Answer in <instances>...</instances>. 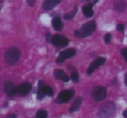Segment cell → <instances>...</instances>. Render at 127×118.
Wrapping results in <instances>:
<instances>
[{
    "mask_svg": "<svg viewBox=\"0 0 127 118\" xmlns=\"http://www.w3.org/2000/svg\"><path fill=\"white\" fill-rule=\"evenodd\" d=\"M125 7V4L123 2H118L115 4V9L119 10V11H123Z\"/></svg>",
    "mask_w": 127,
    "mask_h": 118,
    "instance_id": "obj_17",
    "label": "cell"
},
{
    "mask_svg": "<svg viewBox=\"0 0 127 118\" xmlns=\"http://www.w3.org/2000/svg\"><path fill=\"white\" fill-rule=\"evenodd\" d=\"M105 61H106V59L104 57H97V59H95V60L90 64V66H89L88 70H87V74L91 75L92 72H93L94 70L98 68L99 66L103 65V64L105 63Z\"/></svg>",
    "mask_w": 127,
    "mask_h": 118,
    "instance_id": "obj_7",
    "label": "cell"
},
{
    "mask_svg": "<svg viewBox=\"0 0 127 118\" xmlns=\"http://www.w3.org/2000/svg\"><path fill=\"white\" fill-rule=\"evenodd\" d=\"M74 95V90H65L61 91L58 94L56 99V102L58 103H64L70 101Z\"/></svg>",
    "mask_w": 127,
    "mask_h": 118,
    "instance_id": "obj_3",
    "label": "cell"
},
{
    "mask_svg": "<svg viewBox=\"0 0 127 118\" xmlns=\"http://www.w3.org/2000/svg\"><path fill=\"white\" fill-rule=\"evenodd\" d=\"M32 90V84L29 83H24L18 87V95L24 96L27 95Z\"/></svg>",
    "mask_w": 127,
    "mask_h": 118,
    "instance_id": "obj_9",
    "label": "cell"
},
{
    "mask_svg": "<svg viewBox=\"0 0 127 118\" xmlns=\"http://www.w3.org/2000/svg\"><path fill=\"white\" fill-rule=\"evenodd\" d=\"M7 118H16V116H15V115H13V114H11V115H9V116H7Z\"/></svg>",
    "mask_w": 127,
    "mask_h": 118,
    "instance_id": "obj_26",
    "label": "cell"
},
{
    "mask_svg": "<svg viewBox=\"0 0 127 118\" xmlns=\"http://www.w3.org/2000/svg\"><path fill=\"white\" fill-rule=\"evenodd\" d=\"M46 40H47V41H50V42L51 41V34H50V33H47V34H46Z\"/></svg>",
    "mask_w": 127,
    "mask_h": 118,
    "instance_id": "obj_25",
    "label": "cell"
},
{
    "mask_svg": "<svg viewBox=\"0 0 127 118\" xmlns=\"http://www.w3.org/2000/svg\"><path fill=\"white\" fill-rule=\"evenodd\" d=\"M59 3L60 0H47V1H44L43 4V8L46 11H50L56 5H58Z\"/></svg>",
    "mask_w": 127,
    "mask_h": 118,
    "instance_id": "obj_12",
    "label": "cell"
},
{
    "mask_svg": "<svg viewBox=\"0 0 127 118\" xmlns=\"http://www.w3.org/2000/svg\"><path fill=\"white\" fill-rule=\"evenodd\" d=\"M96 30V23L95 21H90L85 23L79 30L74 32L75 36L78 37H86L90 36L94 30Z\"/></svg>",
    "mask_w": 127,
    "mask_h": 118,
    "instance_id": "obj_1",
    "label": "cell"
},
{
    "mask_svg": "<svg viewBox=\"0 0 127 118\" xmlns=\"http://www.w3.org/2000/svg\"><path fill=\"white\" fill-rule=\"evenodd\" d=\"M54 76L58 80H61L63 82H69L70 77L67 76L65 72L62 70H55L54 71Z\"/></svg>",
    "mask_w": 127,
    "mask_h": 118,
    "instance_id": "obj_10",
    "label": "cell"
},
{
    "mask_svg": "<svg viewBox=\"0 0 127 118\" xmlns=\"http://www.w3.org/2000/svg\"><path fill=\"white\" fill-rule=\"evenodd\" d=\"M36 1H33V0H30V1H27V4H29L30 6H33L35 4Z\"/></svg>",
    "mask_w": 127,
    "mask_h": 118,
    "instance_id": "obj_24",
    "label": "cell"
},
{
    "mask_svg": "<svg viewBox=\"0 0 127 118\" xmlns=\"http://www.w3.org/2000/svg\"><path fill=\"white\" fill-rule=\"evenodd\" d=\"M83 13L86 18H91L93 15V10H92V4H86V5L83 6L82 8Z\"/></svg>",
    "mask_w": 127,
    "mask_h": 118,
    "instance_id": "obj_13",
    "label": "cell"
},
{
    "mask_svg": "<svg viewBox=\"0 0 127 118\" xmlns=\"http://www.w3.org/2000/svg\"><path fill=\"white\" fill-rule=\"evenodd\" d=\"M121 55L124 58H125V60L127 62V48H125V49H121Z\"/></svg>",
    "mask_w": 127,
    "mask_h": 118,
    "instance_id": "obj_21",
    "label": "cell"
},
{
    "mask_svg": "<svg viewBox=\"0 0 127 118\" xmlns=\"http://www.w3.org/2000/svg\"><path fill=\"white\" fill-rule=\"evenodd\" d=\"M47 117V112L44 109H40L36 114V118H46Z\"/></svg>",
    "mask_w": 127,
    "mask_h": 118,
    "instance_id": "obj_16",
    "label": "cell"
},
{
    "mask_svg": "<svg viewBox=\"0 0 127 118\" xmlns=\"http://www.w3.org/2000/svg\"><path fill=\"white\" fill-rule=\"evenodd\" d=\"M124 28H125V26H124V24H119L117 25V30H118V31H123Z\"/></svg>",
    "mask_w": 127,
    "mask_h": 118,
    "instance_id": "obj_23",
    "label": "cell"
},
{
    "mask_svg": "<svg viewBox=\"0 0 127 118\" xmlns=\"http://www.w3.org/2000/svg\"><path fill=\"white\" fill-rule=\"evenodd\" d=\"M52 26L54 28V30H60L63 28V23H62L61 19H60L58 17L54 18L52 19Z\"/></svg>",
    "mask_w": 127,
    "mask_h": 118,
    "instance_id": "obj_14",
    "label": "cell"
},
{
    "mask_svg": "<svg viewBox=\"0 0 127 118\" xmlns=\"http://www.w3.org/2000/svg\"><path fill=\"white\" fill-rule=\"evenodd\" d=\"M20 58V51L17 47H11L6 50L4 54V60L9 65L17 64Z\"/></svg>",
    "mask_w": 127,
    "mask_h": 118,
    "instance_id": "obj_2",
    "label": "cell"
},
{
    "mask_svg": "<svg viewBox=\"0 0 127 118\" xmlns=\"http://www.w3.org/2000/svg\"><path fill=\"white\" fill-rule=\"evenodd\" d=\"M81 102H82L81 97H78V98H77L76 101H75V102H73L72 105H71V109H70V112H74V111L78 110V108H79L80 105H81Z\"/></svg>",
    "mask_w": 127,
    "mask_h": 118,
    "instance_id": "obj_15",
    "label": "cell"
},
{
    "mask_svg": "<svg viewBox=\"0 0 127 118\" xmlns=\"http://www.w3.org/2000/svg\"><path fill=\"white\" fill-rule=\"evenodd\" d=\"M111 35L110 33L105 35V37H104V41H105L106 44H109V43L111 42Z\"/></svg>",
    "mask_w": 127,
    "mask_h": 118,
    "instance_id": "obj_22",
    "label": "cell"
},
{
    "mask_svg": "<svg viewBox=\"0 0 127 118\" xmlns=\"http://www.w3.org/2000/svg\"><path fill=\"white\" fill-rule=\"evenodd\" d=\"M75 54H76V50L74 49H68L62 51V52L59 53L58 58H57V63L60 64V63L64 62L67 58H71L72 56H74Z\"/></svg>",
    "mask_w": 127,
    "mask_h": 118,
    "instance_id": "obj_6",
    "label": "cell"
},
{
    "mask_svg": "<svg viewBox=\"0 0 127 118\" xmlns=\"http://www.w3.org/2000/svg\"><path fill=\"white\" fill-rule=\"evenodd\" d=\"M77 7H75V10L72 11V12H71V13H68V14H65L64 15V18L65 19H71V18H72L73 17H74V15L76 14V12H77Z\"/></svg>",
    "mask_w": 127,
    "mask_h": 118,
    "instance_id": "obj_18",
    "label": "cell"
},
{
    "mask_svg": "<svg viewBox=\"0 0 127 118\" xmlns=\"http://www.w3.org/2000/svg\"><path fill=\"white\" fill-rule=\"evenodd\" d=\"M38 89H41L45 95H49V96H52L53 95V90L50 86H47V85L44 84L43 81H39Z\"/></svg>",
    "mask_w": 127,
    "mask_h": 118,
    "instance_id": "obj_11",
    "label": "cell"
},
{
    "mask_svg": "<svg viewBox=\"0 0 127 118\" xmlns=\"http://www.w3.org/2000/svg\"><path fill=\"white\" fill-rule=\"evenodd\" d=\"M123 115H124V116H125V117H126V118H127V109H125V110L124 111Z\"/></svg>",
    "mask_w": 127,
    "mask_h": 118,
    "instance_id": "obj_27",
    "label": "cell"
},
{
    "mask_svg": "<svg viewBox=\"0 0 127 118\" xmlns=\"http://www.w3.org/2000/svg\"><path fill=\"white\" fill-rule=\"evenodd\" d=\"M51 43L57 47H64L69 44V39L64 36L58 34V35H54L51 37Z\"/></svg>",
    "mask_w": 127,
    "mask_h": 118,
    "instance_id": "obj_4",
    "label": "cell"
},
{
    "mask_svg": "<svg viewBox=\"0 0 127 118\" xmlns=\"http://www.w3.org/2000/svg\"><path fill=\"white\" fill-rule=\"evenodd\" d=\"M92 97L96 101H102L106 97V89L104 87L97 86L92 90Z\"/></svg>",
    "mask_w": 127,
    "mask_h": 118,
    "instance_id": "obj_5",
    "label": "cell"
},
{
    "mask_svg": "<svg viewBox=\"0 0 127 118\" xmlns=\"http://www.w3.org/2000/svg\"><path fill=\"white\" fill-rule=\"evenodd\" d=\"M4 92L10 97H12L18 94V87H16L14 83L11 82H6L4 83Z\"/></svg>",
    "mask_w": 127,
    "mask_h": 118,
    "instance_id": "obj_8",
    "label": "cell"
},
{
    "mask_svg": "<svg viewBox=\"0 0 127 118\" xmlns=\"http://www.w3.org/2000/svg\"><path fill=\"white\" fill-rule=\"evenodd\" d=\"M44 96H45V95H44V93L42 91V90L38 89V90H37V99L42 100V99H44Z\"/></svg>",
    "mask_w": 127,
    "mask_h": 118,
    "instance_id": "obj_19",
    "label": "cell"
},
{
    "mask_svg": "<svg viewBox=\"0 0 127 118\" xmlns=\"http://www.w3.org/2000/svg\"><path fill=\"white\" fill-rule=\"evenodd\" d=\"M71 79H72L73 82L75 83H78V80H79V76H78V74L77 72H73L71 74Z\"/></svg>",
    "mask_w": 127,
    "mask_h": 118,
    "instance_id": "obj_20",
    "label": "cell"
},
{
    "mask_svg": "<svg viewBox=\"0 0 127 118\" xmlns=\"http://www.w3.org/2000/svg\"><path fill=\"white\" fill-rule=\"evenodd\" d=\"M125 85L127 86V73L125 74Z\"/></svg>",
    "mask_w": 127,
    "mask_h": 118,
    "instance_id": "obj_28",
    "label": "cell"
}]
</instances>
